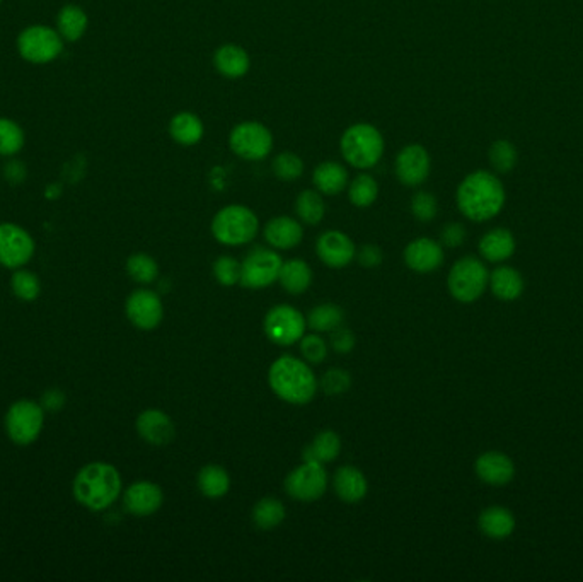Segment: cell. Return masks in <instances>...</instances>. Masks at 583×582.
I'll return each mask as SVG.
<instances>
[{
	"label": "cell",
	"instance_id": "44dd1931",
	"mask_svg": "<svg viewBox=\"0 0 583 582\" xmlns=\"http://www.w3.org/2000/svg\"><path fill=\"white\" fill-rule=\"evenodd\" d=\"M137 432L152 446H168L174 439L176 427L168 413L146 411L137 419Z\"/></svg>",
	"mask_w": 583,
	"mask_h": 582
},
{
	"label": "cell",
	"instance_id": "e0dca14e",
	"mask_svg": "<svg viewBox=\"0 0 583 582\" xmlns=\"http://www.w3.org/2000/svg\"><path fill=\"white\" fill-rule=\"evenodd\" d=\"M162 503H164V494L159 485L146 480L132 483L123 495L125 509L133 516H152L159 511Z\"/></svg>",
	"mask_w": 583,
	"mask_h": 582
},
{
	"label": "cell",
	"instance_id": "ee69618b",
	"mask_svg": "<svg viewBox=\"0 0 583 582\" xmlns=\"http://www.w3.org/2000/svg\"><path fill=\"white\" fill-rule=\"evenodd\" d=\"M319 386L324 395L338 397L343 395L352 386V376L343 369L326 370L319 381Z\"/></svg>",
	"mask_w": 583,
	"mask_h": 582
},
{
	"label": "cell",
	"instance_id": "816d5d0a",
	"mask_svg": "<svg viewBox=\"0 0 583 582\" xmlns=\"http://www.w3.org/2000/svg\"><path fill=\"white\" fill-rule=\"evenodd\" d=\"M0 2H2V0H0Z\"/></svg>",
	"mask_w": 583,
	"mask_h": 582
},
{
	"label": "cell",
	"instance_id": "f6af8a7d",
	"mask_svg": "<svg viewBox=\"0 0 583 582\" xmlns=\"http://www.w3.org/2000/svg\"><path fill=\"white\" fill-rule=\"evenodd\" d=\"M301 354L307 364H321L328 358V345L319 335H304L301 338Z\"/></svg>",
	"mask_w": 583,
	"mask_h": 582
},
{
	"label": "cell",
	"instance_id": "836d02e7",
	"mask_svg": "<svg viewBox=\"0 0 583 582\" xmlns=\"http://www.w3.org/2000/svg\"><path fill=\"white\" fill-rule=\"evenodd\" d=\"M295 212L301 223L307 225H318L326 213V205L318 190H302L295 200Z\"/></svg>",
	"mask_w": 583,
	"mask_h": 582
},
{
	"label": "cell",
	"instance_id": "681fc988",
	"mask_svg": "<svg viewBox=\"0 0 583 582\" xmlns=\"http://www.w3.org/2000/svg\"><path fill=\"white\" fill-rule=\"evenodd\" d=\"M43 405L48 411H58L64 405V395L58 390H50L43 398Z\"/></svg>",
	"mask_w": 583,
	"mask_h": 582
},
{
	"label": "cell",
	"instance_id": "b9f144b4",
	"mask_svg": "<svg viewBox=\"0 0 583 582\" xmlns=\"http://www.w3.org/2000/svg\"><path fill=\"white\" fill-rule=\"evenodd\" d=\"M213 275L220 286L232 287L240 280V264L234 256H229V255L219 256L213 262Z\"/></svg>",
	"mask_w": 583,
	"mask_h": 582
},
{
	"label": "cell",
	"instance_id": "f907efd6",
	"mask_svg": "<svg viewBox=\"0 0 583 582\" xmlns=\"http://www.w3.org/2000/svg\"><path fill=\"white\" fill-rule=\"evenodd\" d=\"M17 171H25V170H23V164H19V162L7 164V178H9V180H21L23 176L17 174Z\"/></svg>",
	"mask_w": 583,
	"mask_h": 582
},
{
	"label": "cell",
	"instance_id": "5bb4252c",
	"mask_svg": "<svg viewBox=\"0 0 583 582\" xmlns=\"http://www.w3.org/2000/svg\"><path fill=\"white\" fill-rule=\"evenodd\" d=\"M432 159L428 151L420 144L403 147L394 159V172L399 183L404 186L424 185L430 176Z\"/></svg>",
	"mask_w": 583,
	"mask_h": 582
},
{
	"label": "cell",
	"instance_id": "ffe728a7",
	"mask_svg": "<svg viewBox=\"0 0 583 582\" xmlns=\"http://www.w3.org/2000/svg\"><path fill=\"white\" fill-rule=\"evenodd\" d=\"M263 236L271 248L285 252V250H292L302 243L304 227L293 217L279 215V217H273L266 223Z\"/></svg>",
	"mask_w": 583,
	"mask_h": 582
},
{
	"label": "cell",
	"instance_id": "7bdbcfd3",
	"mask_svg": "<svg viewBox=\"0 0 583 582\" xmlns=\"http://www.w3.org/2000/svg\"><path fill=\"white\" fill-rule=\"evenodd\" d=\"M490 161L496 171H512L517 162L516 147L506 140H496L490 149Z\"/></svg>",
	"mask_w": 583,
	"mask_h": 582
},
{
	"label": "cell",
	"instance_id": "f1b7e54d",
	"mask_svg": "<svg viewBox=\"0 0 583 582\" xmlns=\"http://www.w3.org/2000/svg\"><path fill=\"white\" fill-rule=\"evenodd\" d=\"M87 27H89V17L80 5L66 4L56 14L55 29L58 31V35L64 38V41L68 43L79 41L86 35Z\"/></svg>",
	"mask_w": 583,
	"mask_h": 582
},
{
	"label": "cell",
	"instance_id": "7dc6e473",
	"mask_svg": "<svg viewBox=\"0 0 583 582\" xmlns=\"http://www.w3.org/2000/svg\"><path fill=\"white\" fill-rule=\"evenodd\" d=\"M465 239V227L459 223H449L440 231V241L447 248H459Z\"/></svg>",
	"mask_w": 583,
	"mask_h": 582
},
{
	"label": "cell",
	"instance_id": "ab89813d",
	"mask_svg": "<svg viewBox=\"0 0 583 582\" xmlns=\"http://www.w3.org/2000/svg\"><path fill=\"white\" fill-rule=\"evenodd\" d=\"M410 209L414 219H418L420 223H430L437 217L438 202L430 192H416L411 197Z\"/></svg>",
	"mask_w": 583,
	"mask_h": 582
},
{
	"label": "cell",
	"instance_id": "7a4b0ae2",
	"mask_svg": "<svg viewBox=\"0 0 583 582\" xmlns=\"http://www.w3.org/2000/svg\"><path fill=\"white\" fill-rule=\"evenodd\" d=\"M268 383L271 391L292 405H307L318 393L316 374L305 364V360L281 356L268 370Z\"/></svg>",
	"mask_w": 583,
	"mask_h": 582
},
{
	"label": "cell",
	"instance_id": "cb8c5ba5",
	"mask_svg": "<svg viewBox=\"0 0 583 582\" xmlns=\"http://www.w3.org/2000/svg\"><path fill=\"white\" fill-rule=\"evenodd\" d=\"M312 183L321 195L334 197L345 192L350 180H348V171L342 162L324 161L314 168Z\"/></svg>",
	"mask_w": 583,
	"mask_h": 582
},
{
	"label": "cell",
	"instance_id": "83f0119b",
	"mask_svg": "<svg viewBox=\"0 0 583 582\" xmlns=\"http://www.w3.org/2000/svg\"><path fill=\"white\" fill-rule=\"evenodd\" d=\"M488 286L496 299L510 303L522 296L524 278L516 268L504 265V266H498L491 272Z\"/></svg>",
	"mask_w": 583,
	"mask_h": 582
},
{
	"label": "cell",
	"instance_id": "484cf974",
	"mask_svg": "<svg viewBox=\"0 0 583 582\" xmlns=\"http://www.w3.org/2000/svg\"><path fill=\"white\" fill-rule=\"evenodd\" d=\"M514 252H516L514 234L504 227L491 229L483 238L479 239V253L485 260H488L491 264H500V262L508 260Z\"/></svg>",
	"mask_w": 583,
	"mask_h": 582
},
{
	"label": "cell",
	"instance_id": "1f68e13d",
	"mask_svg": "<svg viewBox=\"0 0 583 582\" xmlns=\"http://www.w3.org/2000/svg\"><path fill=\"white\" fill-rule=\"evenodd\" d=\"M199 490L209 499H220L224 497L230 489V478L226 472V468L219 464H207L199 470Z\"/></svg>",
	"mask_w": 583,
	"mask_h": 582
},
{
	"label": "cell",
	"instance_id": "7402d4cb",
	"mask_svg": "<svg viewBox=\"0 0 583 582\" xmlns=\"http://www.w3.org/2000/svg\"><path fill=\"white\" fill-rule=\"evenodd\" d=\"M213 66L227 79H240L251 68V57L242 47L226 43L213 53Z\"/></svg>",
	"mask_w": 583,
	"mask_h": 582
},
{
	"label": "cell",
	"instance_id": "3957f363",
	"mask_svg": "<svg viewBox=\"0 0 583 582\" xmlns=\"http://www.w3.org/2000/svg\"><path fill=\"white\" fill-rule=\"evenodd\" d=\"M121 494V476L115 466L91 463L80 470L74 480V495L91 511H103Z\"/></svg>",
	"mask_w": 583,
	"mask_h": 582
},
{
	"label": "cell",
	"instance_id": "c3c4849f",
	"mask_svg": "<svg viewBox=\"0 0 583 582\" xmlns=\"http://www.w3.org/2000/svg\"><path fill=\"white\" fill-rule=\"evenodd\" d=\"M355 258L363 268H377L384 260V253L377 244H365L357 252Z\"/></svg>",
	"mask_w": 583,
	"mask_h": 582
},
{
	"label": "cell",
	"instance_id": "4dcf8cb0",
	"mask_svg": "<svg viewBox=\"0 0 583 582\" xmlns=\"http://www.w3.org/2000/svg\"><path fill=\"white\" fill-rule=\"evenodd\" d=\"M279 282L289 294L299 296L304 294L312 284V270L304 260H289L283 262L280 270Z\"/></svg>",
	"mask_w": 583,
	"mask_h": 582
},
{
	"label": "cell",
	"instance_id": "7c38bea8",
	"mask_svg": "<svg viewBox=\"0 0 583 582\" xmlns=\"http://www.w3.org/2000/svg\"><path fill=\"white\" fill-rule=\"evenodd\" d=\"M43 421V409L36 401L21 400L7 411L5 429L15 444L27 446L40 436Z\"/></svg>",
	"mask_w": 583,
	"mask_h": 582
},
{
	"label": "cell",
	"instance_id": "e575fe53",
	"mask_svg": "<svg viewBox=\"0 0 583 582\" xmlns=\"http://www.w3.org/2000/svg\"><path fill=\"white\" fill-rule=\"evenodd\" d=\"M343 319H345V313L340 306L324 303L311 309L307 317V327L319 333H330L336 330L338 327H342Z\"/></svg>",
	"mask_w": 583,
	"mask_h": 582
},
{
	"label": "cell",
	"instance_id": "8fae6325",
	"mask_svg": "<svg viewBox=\"0 0 583 582\" xmlns=\"http://www.w3.org/2000/svg\"><path fill=\"white\" fill-rule=\"evenodd\" d=\"M328 472L324 464L304 462L285 478V492L299 503L319 501L328 490Z\"/></svg>",
	"mask_w": 583,
	"mask_h": 582
},
{
	"label": "cell",
	"instance_id": "2e32d148",
	"mask_svg": "<svg viewBox=\"0 0 583 582\" xmlns=\"http://www.w3.org/2000/svg\"><path fill=\"white\" fill-rule=\"evenodd\" d=\"M319 260L330 268H343L357 256V246L352 238L342 231H326L316 241Z\"/></svg>",
	"mask_w": 583,
	"mask_h": 582
},
{
	"label": "cell",
	"instance_id": "d4e9b609",
	"mask_svg": "<svg viewBox=\"0 0 583 582\" xmlns=\"http://www.w3.org/2000/svg\"><path fill=\"white\" fill-rule=\"evenodd\" d=\"M477 526L481 533L493 540H504L508 538L516 529V517L512 511L502 505H491L486 507L477 519Z\"/></svg>",
	"mask_w": 583,
	"mask_h": 582
},
{
	"label": "cell",
	"instance_id": "d590c367",
	"mask_svg": "<svg viewBox=\"0 0 583 582\" xmlns=\"http://www.w3.org/2000/svg\"><path fill=\"white\" fill-rule=\"evenodd\" d=\"M377 197H379V185L375 178L367 172L358 174L348 183V199L358 209L371 207Z\"/></svg>",
	"mask_w": 583,
	"mask_h": 582
},
{
	"label": "cell",
	"instance_id": "4fadbf2b",
	"mask_svg": "<svg viewBox=\"0 0 583 582\" xmlns=\"http://www.w3.org/2000/svg\"><path fill=\"white\" fill-rule=\"evenodd\" d=\"M35 253V241L21 225L0 224V265L19 268L26 265Z\"/></svg>",
	"mask_w": 583,
	"mask_h": 582
},
{
	"label": "cell",
	"instance_id": "8d00e7d4",
	"mask_svg": "<svg viewBox=\"0 0 583 582\" xmlns=\"http://www.w3.org/2000/svg\"><path fill=\"white\" fill-rule=\"evenodd\" d=\"M26 135L23 127L11 119H0V156L13 158L23 151Z\"/></svg>",
	"mask_w": 583,
	"mask_h": 582
},
{
	"label": "cell",
	"instance_id": "603a6c76",
	"mask_svg": "<svg viewBox=\"0 0 583 582\" xmlns=\"http://www.w3.org/2000/svg\"><path fill=\"white\" fill-rule=\"evenodd\" d=\"M332 489L340 501L345 504H358L365 499L369 492V483L358 468L346 464L336 470L332 478Z\"/></svg>",
	"mask_w": 583,
	"mask_h": 582
},
{
	"label": "cell",
	"instance_id": "d6a6232c",
	"mask_svg": "<svg viewBox=\"0 0 583 582\" xmlns=\"http://www.w3.org/2000/svg\"><path fill=\"white\" fill-rule=\"evenodd\" d=\"M285 516H287L285 505L275 497H263L252 507V523L256 525V528L263 531L277 528L283 523Z\"/></svg>",
	"mask_w": 583,
	"mask_h": 582
},
{
	"label": "cell",
	"instance_id": "bcb514c9",
	"mask_svg": "<svg viewBox=\"0 0 583 582\" xmlns=\"http://www.w3.org/2000/svg\"><path fill=\"white\" fill-rule=\"evenodd\" d=\"M330 344H332V350H334L336 354H350V352L355 348L357 338H355L353 331L338 327L336 330L332 331Z\"/></svg>",
	"mask_w": 583,
	"mask_h": 582
},
{
	"label": "cell",
	"instance_id": "8992f818",
	"mask_svg": "<svg viewBox=\"0 0 583 582\" xmlns=\"http://www.w3.org/2000/svg\"><path fill=\"white\" fill-rule=\"evenodd\" d=\"M66 41L58 31L46 25L27 26L17 36V52L29 64L45 66L55 62L64 52Z\"/></svg>",
	"mask_w": 583,
	"mask_h": 582
},
{
	"label": "cell",
	"instance_id": "5b68a950",
	"mask_svg": "<svg viewBox=\"0 0 583 582\" xmlns=\"http://www.w3.org/2000/svg\"><path fill=\"white\" fill-rule=\"evenodd\" d=\"M213 238L224 246H244L256 238L260 231L258 215L246 205L232 203L213 215Z\"/></svg>",
	"mask_w": 583,
	"mask_h": 582
},
{
	"label": "cell",
	"instance_id": "60d3db41",
	"mask_svg": "<svg viewBox=\"0 0 583 582\" xmlns=\"http://www.w3.org/2000/svg\"><path fill=\"white\" fill-rule=\"evenodd\" d=\"M13 291L21 301H35L40 296V280L27 272V270H17L11 280Z\"/></svg>",
	"mask_w": 583,
	"mask_h": 582
},
{
	"label": "cell",
	"instance_id": "ba28073f",
	"mask_svg": "<svg viewBox=\"0 0 583 582\" xmlns=\"http://www.w3.org/2000/svg\"><path fill=\"white\" fill-rule=\"evenodd\" d=\"M229 147L244 161H263L273 151V135L261 121L246 120L230 130Z\"/></svg>",
	"mask_w": 583,
	"mask_h": 582
},
{
	"label": "cell",
	"instance_id": "d6986e66",
	"mask_svg": "<svg viewBox=\"0 0 583 582\" xmlns=\"http://www.w3.org/2000/svg\"><path fill=\"white\" fill-rule=\"evenodd\" d=\"M404 262L416 274H432L444 264L442 244L430 238L413 239L404 250Z\"/></svg>",
	"mask_w": 583,
	"mask_h": 582
},
{
	"label": "cell",
	"instance_id": "277c9868",
	"mask_svg": "<svg viewBox=\"0 0 583 582\" xmlns=\"http://www.w3.org/2000/svg\"><path fill=\"white\" fill-rule=\"evenodd\" d=\"M384 137L372 123H353L340 139V151L348 166L367 171L379 164L384 156Z\"/></svg>",
	"mask_w": 583,
	"mask_h": 582
},
{
	"label": "cell",
	"instance_id": "30bf717a",
	"mask_svg": "<svg viewBox=\"0 0 583 582\" xmlns=\"http://www.w3.org/2000/svg\"><path fill=\"white\" fill-rule=\"evenodd\" d=\"M305 327L307 319L304 315L297 307L289 305L273 306L266 313L263 321V330L268 340L280 347L301 342L305 335Z\"/></svg>",
	"mask_w": 583,
	"mask_h": 582
},
{
	"label": "cell",
	"instance_id": "f35d334b",
	"mask_svg": "<svg viewBox=\"0 0 583 582\" xmlns=\"http://www.w3.org/2000/svg\"><path fill=\"white\" fill-rule=\"evenodd\" d=\"M127 272L137 284H152L159 275V265L147 253H135L127 260Z\"/></svg>",
	"mask_w": 583,
	"mask_h": 582
},
{
	"label": "cell",
	"instance_id": "9c48e42d",
	"mask_svg": "<svg viewBox=\"0 0 583 582\" xmlns=\"http://www.w3.org/2000/svg\"><path fill=\"white\" fill-rule=\"evenodd\" d=\"M281 265L283 262L275 250L256 246L246 255V258L240 264L239 284L246 289L270 287L279 280Z\"/></svg>",
	"mask_w": 583,
	"mask_h": 582
},
{
	"label": "cell",
	"instance_id": "f546056e",
	"mask_svg": "<svg viewBox=\"0 0 583 582\" xmlns=\"http://www.w3.org/2000/svg\"><path fill=\"white\" fill-rule=\"evenodd\" d=\"M342 452V439L334 431H322L302 451L304 462L326 464L334 462Z\"/></svg>",
	"mask_w": 583,
	"mask_h": 582
},
{
	"label": "cell",
	"instance_id": "74e56055",
	"mask_svg": "<svg viewBox=\"0 0 583 582\" xmlns=\"http://www.w3.org/2000/svg\"><path fill=\"white\" fill-rule=\"evenodd\" d=\"M271 170H273V174L281 182H287V183L289 182H297L304 174V161L295 152L283 151V152H280L273 158Z\"/></svg>",
	"mask_w": 583,
	"mask_h": 582
},
{
	"label": "cell",
	"instance_id": "52a82bcc",
	"mask_svg": "<svg viewBox=\"0 0 583 582\" xmlns=\"http://www.w3.org/2000/svg\"><path fill=\"white\" fill-rule=\"evenodd\" d=\"M490 274L483 262L475 256H465L452 265L447 287L452 297L459 303H475L488 287Z\"/></svg>",
	"mask_w": 583,
	"mask_h": 582
},
{
	"label": "cell",
	"instance_id": "6da1fadb",
	"mask_svg": "<svg viewBox=\"0 0 583 582\" xmlns=\"http://www.w3.org/2000/svg\"><path fill=\"white\" fill-rule=\"evenodd\" d=\"M457 207L475 223H485L502 211L505 190L502 182L488 171L471 172L457 188Z\"/></svg>",
	"mask_w": 583,
	"mask_h": 582
},
{
	"label": "cell",
	"instance_id": "4316f807",
	"mask_svg": "<svg viewBox=\"0 0 583 582\" xmlns=\"http://www.w3.org/2000/svg\"><path fill=\"white\" fill-rule=\"evenodd\" d=\"M169 135L179 146H197L205 135V125L199 115L191 111H179L169 121Z\"/></svg>",
	"mask_w": 583,
	"mask_h": 582
},
{
	"label": "cell",
	"instance_id": "ac0fdd59",
	"mask_svg": "<svg viewBox=\"0 0 583 582\" xmlns=\"http://www.w3.org/2000/svg\"><path fill=\"white\" fill-rule=\"evenodd\" d=\"M477 478L493 487H504L516 476L514 462L500 451L483 452L475 463Z\"/></svg>",
	"mask_w": 583,
	"mask_h": 582
},
{
	"label": "cell",
	"instance_id": "9a60e30c",
	"mask_svg": "<svg viewBox=\"0 0 583 582\" xmlns=\"http://www.w3.org/2000/svg\"><path fill=\"white\" fill-rule=\"evenodd\" d=\"M125 309L130 323L140 330L158 328L164 317V306L159 296L148 289L132 292L127 299Z\"/></svg>",
	"mask_w": 583,
	"mask_h": 582
}]
</instances>
